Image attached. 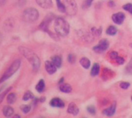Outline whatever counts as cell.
Here are the masks:
<instances>
[{
    "label": "cell",
    "instance_id": "obj_1",
    "mask_svg": "<svg viewBox=\"0 0 132 118\" xmlns=\"http://www.w3.org/2000/svg\"><path fill=\"white\" fill-rule=\"evenodd\" d=\"M19 51L29 60L33 70L36 71L38 70L40 66V60L39 57L31 49L26 48V47H19Z\"/></svg>",
    "mask_w": 132,
    "mask_h": 118
},
{
    "label": "cell",
    "instance_id": "obj_2",
    "mask_svg": "<svg viewBox=\"0 0 132 118\" xmlns=\"http://www.w3.org/2000/svg\"><path fill=\"white\" fill-rule=\"evenodd\" d=\"M54 29L56 35L60 36H66L70 32V25L64 19L59 17L55 19Z\"/></svg>",
    "mask_w": 132,
    "mask_h": 118
},
{
    "label": "cell",
    "instance_id": "obj_3",
    "mask_svg": "<svg viewBox=\"0 0 132 118\" xmlns=\"http://www.w3.org/2000/svg\"><path fill=\"white\" fill-rule=\"evenodd\" d=\"M21 65V60H15L12 65L8 68V70L5 71V73L2 75V78L0 79V83H2V82H5L6 80H8L9 78H10L19 68Z\"/></svg>",
    "mask_w": 132,
    "mask_h": 118
},
{
    "label": "cell",
    "instance_id": "obj_4",
    "mask_svg": "<svg viewBox=\"0 0 132 118\" xmlns=\"http://www.w3.org/2000/svg\"><path fill=\"white\" fill-rule=\"evenodd\" d=\"M22 18L24 21L27 22H33L39 18V12L34 8L26 9L22 13Z\"/></svg>",
    "mask_w": 132,
    "mask_h": 118
},
{
    "label": "cell",
    "instance_id": "obj_5",
    "mask_svg": "<svg viewBox=\"0 0 132 118\" xmlns=\"http://www.w3.org/2000/svg\"><path fill=\"white\" fill-rule=\"evenodd\" d=\"M66 12L69 15H74L77 12V5L75 0H63Z\"/></svg>",
    "mask_w": 132,
    "mask_h": 118
},
{
    "label": "cell",
    "instance_id": "obj_6",
    "mask_svg": "<svg viewBox=\"0 0 132 118\" xmlns=\"http://www.w3.org/2000/svg\"><path fill=\"white\" fill-rule=\"evenodd\" d=\"M109 47V42L107 39H101L98 45H97L96 46H94L93 48L94 51L97 53H101L104 52L105 50H107Z\"/></svg>",
    "mask_w": 132,
    "mask_h": 118
},
{
    "label": "cell",
    "instance_id": "obj_7",
    "mask_svg": "<svg viewBox=\"0 0 132 118\" xmlns=\"http://www.w3.org/2000/svg\"><path fill=\"white\" fill-rule=\"evenodd\" d=\"M125 19V15L123 12H117L112 15V20L114 21V23L118 25L122 24Z\"/></svg>",
    "mask_w": 132,
    "mask_h": 118
},
{
    "label": "cell",
    "instance_id": "obj_8",
    "mask_svg": "<svg viewBox=\"0 0 132 118\" xmlns=\"http://www.w3.org/2000/svg\"><path fill=\"white\" fill-rule=\"evenodd\" d=\"M45 68L46 72L49 74H53L54 73H56L57 67L54 65V63L52 61H46L45 62Z\"/></svg>",
    "mask_w": 132,
    "mask_h": 118
},
{
    "label": "cell",
    "instance_id": "obj_9",
    "mask_svg": "<svg viewBox=\"0 0 132 118\" xmlns=\"http://www.w3.org/2000/svg\"><path fill=\"white\" fill-rule=\"evenodd\" d=\"M50 105L53 107H60V108H62L64 107L65 104L64 102L60 99V98H57V97H55V98H53L51 100V101L50 102Z\"/></svg>",
    "mask_w": 132,
    "mask_h": 118
},
{
    "label": "cell",
    "instance_id": "obj_10",
    "mask_svg": "<svg viewBox=\"0 0 132 118\" xmlns=\"http://www.w3.org/2000/svg\"><path fill=\"white\" fill-rule=\"evenodd\" d=\"M36 3L43 9H50L53 5L52 0H36Z\"/></svg>",
    "mask_w": 132,
    "mask_h": 118
},
{
    "label": "cell",
    "instance_id": "obj_11",
    "mask_svg": "<svg viewBox=\"0 0 132 118\" xmlns=\"http://www.w3.org/2000/svg\"><path fill=\"white\" fill-rule=\"evenodd\" d=\"M67 112L73 115H77L79 114V108L74 103H71L68 106Z\"/></svg>",
    "mask_w": 132,
    "mask_h": 118
},
{
    "label": "cell",
    "instance_id": "obj_12",
    "mask_svg": "<svg viewBox=\"0 0 132 118\" xmlns=\"http://www.w3.org/2000/svg\"><path fill=\"white\" fill-rule=\"evenodd\" d=\"M115 111H116V104L114 103V104H112L110 107L105 109L103 111V114L104 115H107V116H112L115 113Z\"/></svg>",
    "mask_w": 132,
    "mask_h": 118
},
{
    "label": "cell",
    "instance_id": "obj_13",
    "mask_svg": "<svg viewBox=\"0 0 132 118\" xmlns=\"http://www.w3.org/2000/svg\"><path fill=\"white\" fill-rule=\"evenodd\" d=\"M2 113H3V115L5 117H11L13 113H14V110L12 107H9V106H5L2 109Z\"/></svg>",
    "mask_w": 132,
    "mask_h": 118
},
{
    "label": "cell",
    "instance_id": "obj_14",
    "mask_svg": "<svg viewBox=\"0 0 132 118\" xmlns=\"http://www.w3.org/2000/svg\"><path fill=\"white\" fill-rule=\"evenodd\" d=\"M80 63L84 69H89V67L90 66V61L89 59L86 57H83L82 59H80Z\"/></svg>",
    "mask_w": 132,
    "mask_h": 118
},
{
    "label": "cell",
    "instance_id": "obj_15",
    "mask_svg": "<svg viewBox=\"0 0 132 118\" xmlns=\"http://www.w3.org/2000/svg\"><path fill=\"white\" fill-rule=\"evenodd\" d=\"M100 69H101L100 65H99L97 63H94V66H93V67H92L91 72H90L91 76H92V77L97 76V75L99 74V73H100Z\"/></svg>",
    "mask_w": 132,
    "mask_h": 118
},
{
    "label": "cell",
    "instance_id": "obj_16",
    "mask_svg": "<svg viewBox=\"0 0 132 118\" xmlns=\"http://www.w3.org/2000/svg\"><path fill=\"white\" fill-rule=\"evenodd\" d=\"M51 61L54 63V65L57 68H60L61 66V65H62V59L59 56H53Z\"/></svg>",
    "mask_w": 132,
    "mask_h": 118
},
{
    "label": "cell",
    "instance_id": "obj_17",
    "mask_svg": "<svg viewBox=\"0 0 132 118\" xmlns=\"http://www.w3.org/2000/svg\"><path fill=\"white\" fill-rule=\"evenodd\" d=\"M36 90L39 93H43L45 90V82L43 80H40L36 86Z\"/></svg>",
    "mask_w": 132,
    "mask_h": 118
},
{
    "label": "cell",
    "instance_id": "obj_18",
    "mask_svg": "<svg viewBox=\"0 0 132 118\" xmlns=\"http://www.w3.org/2000/svg\"><path fill=\"white\" fill-rule=\"evenodd\" d=\"M60 90L63 93H70L72 91V87L70 84H62L60 86Z\"/></svg>",
    "mask_w": 132,
    "mask_h": 118
},
{
    "label": "cell",
    "instance_id": "obj_19",
    "mask_svg": "<svg viewBox=\"0 0 132 118\" xmlns=\"http://www.w3.org/2000/svg\"><path fill=\"white\" fill-rule=\"evenodd\" d=\"M15 100H16V95H15V94L10 93V94H8L7 98H6V100H7L8 104H14L15 102Z\"/></svg>",
    "mask_w": 132,
    "mask_h": 118
},
{
    "label": "cell",
    "instance_id": "obj_20",
    "mask_svg": "<svg viewBox=\"0 0 132 118\" xmlns=\"http://www.w3.org/2000/svg\"><path fill=\"white\" fill-rule=\"evenodd\" d=\"M118 32V29L114 26H111L108 27V29H107V34L109 36H114Z\"/></svg>",
    "mask_w": 132,
    "mask_h": 118
},
{
    "label": "cell",
    "instance_id": "obj_21",
    "mask_svg": "<svg viewBox=\"0 0 132 118\" xmlns=\"http://www.w3.org/2000/svg\"><path fill=\"white\" fill-rule=\"evenodd\" d=\"M33 97H33V94H32V93L31 91H26V92L24 94V95H23L22 100H23L24 101H27V100H29L32 99Z\"/></svg>",
    "mask_w": 132,
    "mask_h": 118
},
{
    "label": "cell",
    "instance_id": "obj_22",
    "mask_svg": "<svg viewBox=\"0 0 132 118\" xmlns=\"http://www.w3.org/2000/svg\"><path fill=\"white\" fill-rule=\"evenodd\" d=\"M56 5H57V8L59 9V11L61 12H66V9H65L64 4L63 2H61L60 0H56Z\"/></svg>",
    "mask_w": 132,
    "mask_h": 118
},
{
    "label": "cell",
    "instance_id": "obj_23",
    "mask_svg": "<svg viewBox=\"0 0 132 118\" xmlns=\"http://www.w3.org/2000/svg\"><path fill=\"white\" fill-rule=\"evenodd\" d=\"M20 109L24 114H28L31 110V107L29 105H22V106H21Z\"/></svg>",
    "mask_w": 132,
    "mask_h": 118
},
{
    "label": "cell",
    "instance_id": "obj_24",
    "mask_svg": "<svg viewBox=\"0 0 132 118\" xmlns=\"http://www.w3.org/2000/svg\"><path fill=\"white\" fill-rule=\"evenodd\" d=\"M92 2H93V0H84L82 7H83L84 9H87V8H89V7L91 5Z\"/></svg>",
    "mask_w": 132,
    "mask_h": 118
},
{
    "label": "cell",
    "instance_id": "obj_25",
    "mask_svg": "<svg viewBox=\"0 0 132 118\" xmlns=\"http://www.w3.org/2000/svg\"><path fill=\"white\" fill-rule=\"evenodd\" d=\"M123 9L128 12H129L131 14H132V4L131 3H128L125 5H123Z\"/></svg>",
    "mask_w": 132,
    "mask_h": 118
},
{
    "label": "cell",
    "instance_id": "obj_26",
    "mask_svg": "<svg viewBox=\"0 0 132 118\" xmlns=\"http://www.w3.org/2000/svg\"><path fill=\"white\" fill-rule=\"evenodd\" d=\"M109 56H110V58H111V59H112V60H116V58L118 56V53H117V52H115V51H112V52H111V53H109Z\"/></svg>",
    "mask_w": 132,
    "mask_h": 118
},
{
    "label": "cell",
    "instance_id": "obj_27",
    "mask_svg": "<svg viewBox=\"0 0 132 118\" xmlns=\"http://www.w3.org/2000/svg\"><path fill=\"white\" fill-rule=\"evenodd\" d=\"M120 87H121V88H122L123 90H127V89L130 87V83H128V82H122V83H121Z\"/></svg>",
    "mask_w": 132,
    "mask_h": 118
},
{
    "label": "cell",
    "instance_id": "obj_28",
    "mask_svg": "<svg viewBox=\"0 0 132 118\" xmlns=\"http://www.w3.org/2000/svg\"><path fill=\"white\" fill-rule=\"evenodd\" d=\"M115 61L117 62V63H118L120 65H123L125 63V59L121 56H119L116 58Z\"/></svg>",
    "mask_w": 132,
    "mask_h": 118
},
{
    "label": "cell",
    "instance_id": "obj_29",
    "mask_svg": "<svg viewBox=\"0 0 132 118\" xmlns=\"http://www.w3.org/2000/svg\"><path fill=\"white\" fill-rule=\"evenodd\" d=\"M87 111H88L90 114H95V113H96V109H95V107H93V106H89V107H87Z\"/></svg>",
    "mask_w": 132,
    "mask_h": 118
},
{
    "label": "cell",
    "instance_id": "obj_30",
    "mask_svg": "<svg viewBox=\"0 0 132 118\" xmlns=\"http://www.w3.org/2000/svg\"><path fill=\"white\" fill-rule=\"evenodd\" d=\"M92 31H93V33L96 36H99L101 34V28H93L92 29Z\"/></svg>",
    "mask_w": 132,
    "mask_h": 118
},
{
    "label": "cell",
    "instance_id": "obj_31",
    "mask_svg": "<svg viewBox=\"0 0 132 118\" xmlns=\"http://www.w3.org/2000/svg\"><path fill=\"white\" fill-rule=\"evenodd\" d=\"M10 89H12V87H9L8 90H5L3 93H2V94H0V104L2 102V100H3V99H4V97H5V94L9 92V90H10Z\"/></svg>",
    "mask_w": 132,
    "mask_h": 118
},
{
    "label": "cell",
    "instance_id": "obj_32",
    "mask_svg": "<svg viewBox=\"0 0 132 118\" xmlns=\"http://www.w3.org/2000/svg\"><path fill=\"white\" fill-rule=\"evenodd\" d=\"M127 72L129 73H132V59L130 61L129 64L127 66V69H126Z\"/></svg>",
    "mask_w": 132,
    "mask_h": 118
},
{
    "label": "cell",
    "instance_id": "obj_33",
    "mask_svg": "<svg viewBox=\"0 0 132 118\" xmlns=\"http://www.w3.org/2000/svg\"><path fill=\"white\" fill-rule=\"evenodd\" d=\"M74 60H75V57L73 56V55L70 54L68 56V61L70 63H74Z\"/></svg>",
    "mask_w": 132,
    "mask_h": 118
},
{
    "label": "cell",
    "instance_id": "obj_34",
    "mask_svg": "<svg viewBox=\"0 0 132 118\" xmlns=\"http://www.w3.org/2000/svg\"><path fill=\"white\" fill-rule=\"evenodd\" d=\"M5 3V0H0V6L3 5Z\"/></svg>",
    "mask_w": 132,
    "mask_h": 118
},
{
    "label": "cell",
    "instance_id": "obj_35",
    "mask_svg": "<svg viewBox=\"0 0 132 118\" xmlns=\"http://www.w3.org/2000/svg\"><path fill=\"white\" fill-rule=\"evenodd\" d=\"M63 80H64V79H63V78H62V79H61V80H60V82H59V83H60V84H61V83H63Z\"/></svg>",
    "mask_w": 132,
    "mask_h": 118
},
{
    "label": "cell",
    "instance_id": "obj_36",
    "mask_svg": "<svg viewBox=\"0 0 132 118\" xmlns=\"http://www.w3.org/2000/svg\"><path fill=\"white\" fill-rule=\"evenodd\" d=\"M14 117H20V116H19V115H15Z\"/></svg>",
    "mask_w": 132,
    "mask_h": 118
},
{
    "label": "cell",
    "instance_id": "obj_37",
    "mask_svg": "<svg viewBox=\"0 0 132 118\" xmlns=\"http://www.w3.org/2000/svg\"><path fill=\"white\" fill-rule=\"evenodd\" d=\"M131 100H132V97H131Z\"/></svg>",
    "mask_w": 132,
    "mask_h": 118
}]
</instances>
